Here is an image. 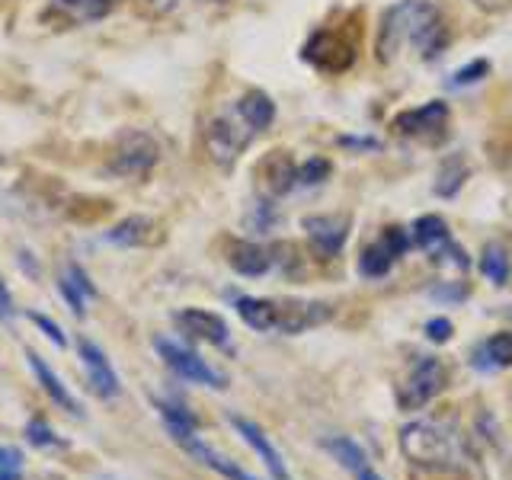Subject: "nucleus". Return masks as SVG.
I'll list each match as a JSON object with an SVG mask.
<instances>
[{
  "instance_id": "1",
  "label": "nucleus",
  "mask_w": 512,
  "mask_h": 480,
  "mask_svg": "<svg viewBox=\"0 0 512 480\" xmlns=\"http://www.w3.org/2000/svg\"><path fill=\"white\" fill-rule=\"evenodd\" d=\"M359 42H362L359 20L352 23V29H349V20L343 26H324V29H317L308 42H304V61H311L317 71L343 74V71L352 68V64H356Z\"/></svg>"
},
{
  "instance_id": "2",
  "label": "nucleus",
  "mask_w": 512,
  "mask_h": 480,
  "mask_svg": "<svg viewBox=\"0 0 512 480\" xmlns=\"http://www.w3.org/2000/svg\"><path fill=\"white\" fill-rule=\"evenodd\" d=\"M400 452L407 461L420 464V468H452L455 464V445L452 436L429 420H413L400 429Z\"/></svg>"
},
{
  "instance_id": "3",
  "label": "nucleus",
  "mask_w": 512,
  "mask_h": 480,
  "mask_svg": "<svg viewBox=\"0 0 512 480\" xmlns=\"http://www.w3.org/2000/svg\"><path fill=\"white\" fill-rule=\"evenodd\" d=\"M407 13V36L413 48L420 52V58H439L448 42H452V26L436 7V0H407L404 4Z\"/></svg>"
},
{
  "instance_id": "4",
  "label": "nucleus",
  "mask_w": 512,
  "mask_h": 480,
  "mask_svg": "<svg viewBox=\"0 0 512 480\" xmlns=\"http://www.w3.org/2000/svg\"><path fill=\"white\" fill-rule=\"evenodd\" d=\"M160 160V144L148 135L138 132V128H125V132L112 144L109 154V170L116 176H125V180H141L148 176Z\"/></svg>"
},
{
  "instance_id": "5",
  "label": "nucleus",
  "mask_w": 512,
  "mask_h": 480,
  "mask_svg": "<svg viewBox=\"0 0 512 480\" xmlns=\"http://www.w3.org/2000/svg\"><path fill=\"white\" fill-rule=\"evenodd\" d=\"M253 128L237 116V109L228 112V116H218L208 122L205 128V148L208 157L215 160L221 170H231L237 164V157L247 151V144L253 141Z\"/></svg>"
},
{
  "instance_id": "6",
  "label": "nucleus",
  "mask_w": 512,
  "mask_h": 480,
  "mask_svg": "<svg viewBox=\"0 0 512 480\" xmlns=\"http://www.w3.org/2000/svg\"><path fill=\"white\" fill-rule=\"evenodd\" d=\"M154 349L183 381L205 384V388H228V378H224L218 368L208 365L199 352H192L189 346L170 340V336H154Z\"/></svg>"
},
{
  "instance_id": "7",
  "label": "nucleus",
  "mask_w": 512,
  "mask_h": 480,
  "mask_svg": "<svg viewBox=\"0 0 512 480\" xmlns=\"http://www.w3.org/2000/svg\"><path fill=\"white\" fill-rule=\"evenodd\" d=\"M445 384H448L445 362L436 359V356H426V359H420L410 368L407 381L400 384L397 404L404 407V410H420V407L429 404V400H436L445 391Z\"/></svg>"
},
{
  "instance_id": "8",
  "label": "nucleus",
  "mask_w": 512,
  "mask_h": 480,
  "mask_svg": "<svg viewBox=\"0 0 512 480\" xmlns=\"http://www.w3.org/2000/svg\"><path fill=\"white\" fill-rule=\"evenodd\" d=\"M410 250V231L407 228H397V224H391V228H384L381 237L375 240L372 247H365L362 256H359V272L365 279H381L388 276V272L394 269V263L400 260Z\"/></svg>"
},
{
  "instance_id": "9",
  "label": "nucleus",
  "mask_w": 512,
  "mask_h": 480,
  "mask_svg": "<svg viewBox=\"0 0 512 480\" xmlns=\"http://www.w3.org/2000/svg\"><path fill=\"white\" fill-rule=\"evenodd\" d=\"M452 112H448V103L442 100H429L426 106H416L400 112L394 119V132L404 135V138H420V141H442L445 138V128Z\"/></svg>"
},
{
  "instance_id": "10",
  "label": "nucleus",
  "mask_w": 512,
  "mask_h": 480,
  "mask_svg": "<svg viewBox=\"0 0 512 480\" xmlns=\"http://www.w3.org/2000/svg\"><path fill=\"white\" fill-rule=\"evenodd\" d=\"M413 240L420 244L429 256H436V260H448L461 269H468L471 260L464 256V250L452 240V231H448V224L439 218V215H423V218H416L413 224Z\"/></svg>"
},
{
  "instance_id": "11",
  "label": "nucleus",
  "mask_w": 512,
  "mask_h": 480,
  "mask_svg": "<svg viewBox=\"0 0 512 480\" xmlns=\"http://www.w3.org/2000/svg\"><path fill=\"white\" fill-rule=\"evenodd\" d=\"M80 359H84L87 368V381L96 397L103 400H116L122 394V381L116 375V368L106 359V352L96 346L93 340H80Z\"/></svg>"
},
{
  "instance_id": "12",
  "label": "nucleus",
  "mask_w": 512,
  "mask_h": 480,
  "mask_svg": "<svg viewBox=\"0 0 512 480\" xmlns=\"http://www.w3.org/2000/svg\"><path fill=\"white\" fill-rule=\"evenodd\" d=\"M330 317V304L320 301H276V333H304L327 324Z\"/></svg>"
},
{
  "instance_id": "13",
  "label": "nucleus",
  "mask_w": 512,
  "mask_h": 480,
  "mask_svg": "<svg viewBox=\"0 0 512 480\" xmlns=\"http://www.w3.org/2000/svg\"><path fill=\"white\" fill-rule=\"evenodd\" d=\"M301 224H304V231H308L311 244L320 256H336L349 237L352 218L349 215H308Z\"/></svg>"
},
{
  "instance_id": "14",
  "label": "nucleus",
  "mask_w": 512,
  "mask_h": 480,
  "mask_svg": "<svg viewBox=\"0 0 512 480\" xmlns=\"http://www.w3.org/2000/svg\"><path fill=\"white\" fill-rule=\"evenodd\" d=\"M176 324H180L189 336H196L202 343H212L228 349L231 346V330L224 324V317L212 314V311H202V308H186V311H176Z\"/></svg>"
},
{
  "instance_id": "15",
  "label": "nucleus",
  "mask_w": 512,
  "mask_h": 480,
  "mask_svg": "<svg viewBox=\"0 0 512 480\" xmlns=\"http://www.w3.org/2000/svg\"><path fill=\"white\" fill-rule=\"evenodd\" d=\"M231 426L240 432V439H244L253 448V452L263 458V464L269 468L272 480H292V477H288V468H285L282 455H279V448L269 442V436L260 426H256L253 420H247V416H237V413H231Z\"/></svg>"
},
{
  "instance_id": "16",
  "label": "nucleus",
  "mask_w": 512,
  "mask_h": 480,
  "mask_svg": "<svg viewBox=\"0 0 512 480\" xmlns=\"http://www.w3.org/2000/svg\"><path fill=\"white\" fill-rule=\"evenodd\" d=\"M228 263L240 276L256 279V276H266V272L279 263V256H276V247L253 244V240H234L228 250Z\"/></svg>"
},
{
  "instance_id": "17",
  "label": "nucleus",
  "mask_w": 512,
  "mask_h": 480,
  "mask_svg": "<svg viewBox=\"0 0 512 480\" xmlns=\"http://www.w3.org/2000/svg\"><path fill=\"white\" fill-rule=\"evenodd\" d=\"M173 442H176V445H183L192 458L202 461L205 468H212V471L221 474V477H228V480H256L253 474H247L244 468H240L237 461L224 458L221 452H215L212 445H205V442L196 436V429H192V432H183V436H173Z\"/></svg>"
},
{
  "instance_id": "18",
  "label": "nucleus",
  "mask_w": 512,
  "mask_h": 480,
  "mask_svg": "<svg viewBox=\"0 0 512 480\" xmlns=\"http://www.w3.org/2000/svg\"><path fill=\"white\" fill-rule=\"evenodd\" d=\"M256 173H260V183L269 196H285L298 186V164L288 151H272L269 157H263Z\"/></svg>"
},
{
  "instance_id": "19",
  "label": "nucleus",
  "mask_w": 512,
  "mask_h": 480,
  "mask_svg": "<svg viewBox=\"0 0 512 480\" xmlns=\"http://www.w3.org/2000/svg\"><path fill=\"white\" fill-rule=\"evenodd\" d=\"M324 448L333 455V461H340V468L349 471L356 480H384L372 468V461H368V455L362 452V445L356 439H349V436H330V439H324Z\"/></svg>"
},
{
  "instance_id": "20",
  "label": "nucleus",
  "mask_w": 512,
  "mask_h": 480,
  "mask_svg": "<svg viewBox=\"0 0 512 480\" xmlns=\"http://www.w3.org/2000/svg\"><path fill=\"white\" fill-rule=\"evenodd\" d=\"M26 362H29V368H32V375H36V381L42 384V391L55 400V404L61 407V410H68V413H74V416H80L84 410H80V404H77V397L68 391V384H64L52 368H48V362L39 356V352H32V349H26Z\"/></svg>"
},
{
  "instance_id": "21",
  "label": "nucleus",
  "mask_w": 512,
  "mask_h": 480,
  "mask_svg": "<svg viewBox=\"0 0 512 480\" xmlns=\"http://www.w3.org/2000/svg\"><path fill=\"white\" fill-rule=\"evenodd\" d=\"M407 36V13H404V4L400 7H391L384 10L381 16V26H378V58L388 64L397 52H400V42Z\"/></svg>"
},
{
  "instance_id": "22",
  "label": "nucleus",
  "mask_w": 512,
  "mask_h": 480,
  "mask_svg": "<svg viewBox=\"0 0 512 480\" xmlns=\"http://www.w3.org/2000/svg\"><path fill=\"white\" fill-rule=\"evenodd\" d=\"M234 109H237V116L244 119L256 135L266 132V128L272 125V119H276V103H272L263 90H247L234 103Z\"/></svg>"
},
{
  "instance_id": "23",
  "label": "nucleus",
  "mask_w": 512,
  "mask_h": 480,
  "mask_svg": "<svg viewBox=\"0 0 512 480\" xmlns=\"http://www.w3.org/2000/svg\"><path fill=\"white\" fill-rule=\"evenodd\" d=\"M154 237H157L154 221L144 215H132L106 231V240L116 247H144V244H154Z\"/></svg>"
},
{
  "instance_id": "24",
  "label": "nucleus",
  "mask_w": 512,
  "mask_h": 480,
  "mask_svg": "<svg viewBox=\"0 0 512 480\" xmlns=\"http://www.w3.org/2000/svg\"><path fill=\"white\" fill-rule=\"evenodd\" d=\"M234 308L240 314L247 327L260 330V333H272L276 330V301L272 298H250V295H240L234 301Z\"/></svg>"
},
{
  "instance_id": "25",
  "label": "nucleus",
  "mask_w": 512,
  "mask_h": 480,
  "mask_svg": "<svg viewBox=\"0 0 512 480\" xmlns=\"http://www.w3.org/2000/svg\"><path fill=\"white\" fill-rule=\"evenodd\" d=\"M480 272L493 282V285H506L509 276H512V256L509 250L500 244V240H490L480 253Z\"/></svg>"
},
{
  "instance_id": "26",
  "label": "nucleus",
  "mask_w": 512,
  "mask_h": 480,
  "mask_svg": "<svg viewBox=\"0 0 512 480\" xmlns=\"http://www.w3.org/2000/svg\"><path fill=\"white\" fill-rule=\"evenodd\" d=\"M468 176H471L468 160H464L461 154H452V157H448L445 164L439 167V176H436V196H442V199L458 196Z\"/></svg>"
},
{
  "instance_id": "27",
  "label": "nucleus",
  "mask_w": 512,
  "mask_h": 480,
  "mask_svg": "<svg viewBox=\"0 0 512 480\" xmlns=\"http://www.w3.org/2000/svg\"><path fill=\"white\" fill-rule=\"evenodd\" d=\"M52 4L68 16H74V20L93 23V20H103V16L116 7V0H52Z\"/></svg>"
},
{
  "instance_id": "28",
  "label": "nucleus",
  "mask_w": 512,
  "mask_h": 480,
  "mask_svg": "<svg viewBox=\"0 0 512 480\" xmlns=\"http://www.w3.org/2000/svg\"><path fill=\"white\" fill-rule=\"evenodd\" d=\"M480 359H487L484 368H509L512 365V333H493L480 349Z\"/></svg>"
},
{
  "instance_id": "29",
  "label": "nucleus",
  "mask_w": 512,
  "mask_h": 480,
  "mask_svg": "<svg viewBox=\"0 0 512 480\" xmlns=\"http://www.w3.org/2000/svg\"><path fill=\"white\" fill-rule=\"evenodd\" d=\"M23 452L13 445H0V480H23Z\"/></svg>"
},
{
  "instance_id": "30",
  "label": "nucleus",
  "mask_w": 512,
  "mask_h": 480,
  "mask_svg": "<svg viewBox=\"0 0 512 480\" xmlns=\"http://www.w3.org/2000/svg\"><path fill=\"white\" fill-rule=\"evenodd\" d=\"M330 176V160L327 157H311L298 167V186H317Z\"/></svg>"
},
{
  "instance_id": "31",
  "label": "nucleus",
  "mask_w": 512,
  "mask_h": 480,
  "mask_svg": "<svg viewBox=\"0 0 512 480\" xmlns=\"http://www.w3.org/2000/svg\"><path fill=\"white\" fill-rule=\"evenodd\" d=\"M490 74V61H471V64H464L461 71H455V77H452V84L455 87H468V84H477V80H484Z\"/></svg>"
},
{
  "instance_id": "32",
  "label": "nucleus",
  "mask_w": 512,
  "mask_h": 480,
  "mask_svg": "<svg viewBox=\"0 0 512 480\" xmlns=\"http://www.w3.org/2000/svg\"><path fill=\"white\" fill-rule=\"evenodd\" d=\"M26 439L36 445V448H52V445H58V436H55L52 426H48L45 420H32L26 426Z\"/></svg>"
},
{
  "instance_id": "33",
  "label": "nucleus",
  "mask_w": 512,
  "mask_h": 480,
  "mask_svg": "<svg viewBox=\"0 0 512 480\" xmlns=\"http://www.w3.org/2000/svg\"><path fill=\"white\" fill-rule=\"evenodd\" d=\"M32 317V324H36L45 336H48V340H52L58 349H64V346H68V336H64V330L55 324V320L52 317H45V314H29Z\"/></svg>"
},
{
  "instance_id": "34",
  "label": "nucleus",
  "mask_w": 512,
  "mask_h": 480,
  "mask_svg": "<svg viewBox=\"0 0 512 480\" xmlns=\"http://www.w3.org/2000/svg\"><path fill=\"white\" fill-rule=\"evenodd\" d=\"M58 292H61V298H64V301H68V308H71V311H74L77 317L87 311V298L77 292V288H74V282H71L68 276H64V279H58Z\"/></svg>"
},
{
  "instance_id": "35",
  "label": "nucleus",
  "mask_w": 512,
  "mask_h": 480,
  "mask_svg": "<svg viewBox=\"0 0 512 480\" xmlns=\"http://www.w3.org/2000/svg\"><path fill=\"white\" fill-rule=\"evenodd\" d=\"M68 279L74 282V288H77V292L84 295L87 301H90V298H96V285L90 282V276H87V272L80 269L77 263H71V266H68Z\"/></svg>"
},
{
  "instance_id": "36",
  "label": "nucleus",
  "mask_w": 512,
  "mask_h": 480,
  "mask_svg": "<svg viewBox=\"0 0 512 480\" xmlns=\"http://www.w3.org/2000/svg\"><path fill=\"white\" fill-rule=\"evenodd\" d=\"M426 336L432 343H448L452 340V320L448 317H432L426 324Z\"/></svg>"
},
{
  "instance_id": "37",
  "label": "nucleus",
  "mask_w": 512,
  "mask_h": 480,
  "mask_svg": "<svg viewBox=\"0 0 512 480\" xmlns=\"http://www.w3.org/2000/svg\"><path fill=\"white\" fill-rule=\"evenodd\" d=\"M432 295H436V298H445V301H464V298H468V285L455 282V285H448V288H436Z\"/></svg>"
},
{
  "instance_id": "38",
  "label": "nucleus",
  "mask_w": 512,
  "mask_h": 480,
  "mask_svg": "<svg viewBox=\"0 0 512 480\" xmlns=\"http://www.w3.org/2000/svg\"><path fill=\"white\" fill-rule=\"evenodd\" d=\"M471 4L484 13H506L512 7V0H471Z\"/></svg>"
},
{
  "instance_id": "39",
  "label": "nucleus",
  "mask_w": 512,
  "mask_h": 480,
  "mask_svg": "<svg viewBox=\"0 0 512 480\" xmlns=\"http://www.w3.org/2000/svg\"><path fill=\"white\" fill-rule=\"evenodd\" d=\"M13 298H10V292H7V282L0 279V317L4 320H13Z\"/></svg>"
},
{
  "instance_id": "40",
  "label": "nucleus",
  "mask_w": 512,
  "mask_h": 480,
  "mask_svg": "<svg viewBox=\"0 0 512 480\" xmlns=\"http://www.w3.org/2000/svg\"><path fill=\"white\" fill-rule=\"evenodd\" d=\"M144 4H148L154 13H170L176 4H180V0H144Z\"/></svg>"
},
{
  "instance_id": "41",
  "label": "nucleus",
  "mask_w": 512,
  "mask_h": 480,
  "mask_svg": "<svg viewBox=\"0 0 512 480\" xmlns=\"http://www.w3.org/2000/svg\"><path fill=\"white\" fill-rule=\"evenodd\" d=\"M215 4H228V0H215Z\"/></svg>"
}]
</instances>
